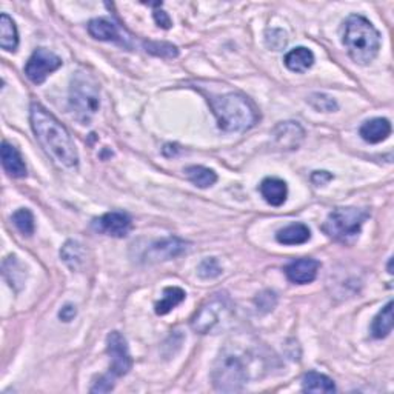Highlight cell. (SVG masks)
Segmentation results:
<instances>
[{
	"label": "cell",
	"instance_id": "cell-15",
	"mask_svg": "<svg viewBox=\"0 0 394 394\" xmlns=\"http://www.w3.org/2000/svg\"><path fill=\"white\" fill-rule=\"evenodd\" d=\"M0 153H2L4 169L8 174L17 179L26 176V165L19 153V150H17L14 145H11L10 142L4 140Z\"/></svg>",
	"mask_w": 394,
	"mask_h": 394
},
{
	"label": "cell",
	"instance_id": "cell-33",
	"mask_svg": "<svg viewBox=\"0 0 394 394\" xmlns=\"http://www.w3.org/2000/svg\"><path fill=\"white\" fill-rule=\"evenodd\" d=\"M331 179H333V174H330L328 171H316L315 174L311 176V181H313V184H316L317 186L328 184V182L331 181Z\"/></svg>",
	"mask_w": 394,
	"mask_h": 394
},
{
	"label": "cell",
	"instance_id": "cell-29",
	"mask_svg": "<svg viewBox=\"0 0 394 394\" xmlns=\"http://www.w3.org/2000/svg\"><path fill=\"white\" fill-rule=\"evenodd\" d=\"M286 34L279 30V28H274V30H268L265 34V43L268 48H271L273 51H281L286 47Z\"/></svg>",
	"mask_w": 394,
	"mask_h": 394
},
{
	"label": "cell",
	"instance_id": "cell-24",
	"mask_svg": "<svg viewBox=\"0 0 394 394\" xmlns=\"http://www.w3.org/2000/svg\"><path fill=\"white\" fill-rule=\"evenodd\" d=\"M185 298L186 294L182 288H179V286H168V288L164 290L162 299L156 303V313L159 316L168 315V313L176 308L179 303H182Z\"/></svg>",
	"mask_w": 394,
	"mask_h": 394
},
{
	"label": "cell",
	"instance_id": "cell-8",
	"mask_svg": "<svg viewBox=\"0 0 394 394\" xmlns=\"http://www.w3.org/2000/svg\"><path fill=\"white\" fill-rule=\"evenodd\" d=\"M106 353L110 354L111 365L108 374H105L106 378H110L113 382L122 378V376L128 374L133 368V359L130 356V350L127 345V340L119 333V331H113L106 337Z\"/></svg>",
	"mask_w": 394,
	"mask_h": 394
},
{
	"label": "cell",
	"instance_id": "cell-9",
	"mask_svg": "<svg viewBox=\"0 0 394 394\" xmlns=\"http://www.w3.org/2000/svg\"><path fill=\"white\" fill-rule=\"evenodd\" d=\"M62 67V59L47 48H38L25 65V74L33 84L40 85L47 77Z\"/></svg>",
	"mask_w": 394,
	"mask_h": 394
},
{
	"label": "cell",
	"instance_id": "cell-28",
	"mask_svg": "<svg viewBox=\"0 0 394 394\" xmlns=\"http://www.w3.org/2000/svg\"><path fill=\"white\" fill-rule=\"evenodd\" d=\"M145 48L148 52H151V55L167 57V59L177 57V55H179V51L174 45L167 43V42H147Z\"/></svg>",
	"mask_w": 394,
	"mask_h": 394
},
{
	"label": "cell",
	"instance_id": "cell-5",
	"mask_svg": "<svg viewBox=\"0 0 394 394\" xmlns=\"http://www.w3.org/2000/svg\"><path fill=\"white\" fill-rule=\"evenodd\" d=\"M101 108V89L96 79L77 71L71 79L69 86V110L73 118L82 125H89Z\"/></svg>",
	"mask_w": 394,
	"mask_h": 394
},
{
	"label": "cell",
	"instance_id": "cell-3",
	"mask_svg": "<svg viewBox=\"0 0 394 394\" xmlns=\"http://www.w3.org/2000/svg\"><path fill=\"white\" fill-rule=\"evenodd\" d=\"M213 114L218 119V127L227 133L247 131L259 122V113L254 103L240 93L210 97Z\"/></svg>",
	"mask_w": 394,
	"mask_h": 394
},
{
	"label": "cell",
	"instance_id": "cell-13",
	"mask_svg": "<svg viewBox=\"0 0 394 394\" xmlns=\"http://www.w3.org/2000/svg\"><path fill=\"white\" fill-rule=\"evenodd\" d=\"M273 136L281 148L296 150L302 143L305 133L298 122H282L274 128Z\"/></svg>",
	"mask_w": 394,
	"mask_h": 394
},
{
	"label": "cell",
	"instance_id": "cell-19",
	"mask_svg": "<svg viewBox=\"0 0 394 394\" xmlns=\"http://www.w3.org/2000/svg\"><path fill=\"white\" fill-rule=\"evenodd\" d=\"M276 239L282 245H302L311 239V231L305 223H291L277 231Z\"/></svg>",
	"mask_w": 394,
	"mask_h": 394
},
{
	"label": "cell",
	"instance_id": "cell-18",
	"mask_svg": "<svg viewBox=\"0 0 394 394\" xmlns=\"http://www.w3.org/2000/svg\"><path fill=\"white\" fill-rule=\"evenodd\" d=\"M283 62L285 67L293 71V73H305L315 65V55L305 47H298L286 52Z\"/></svg>",
	"mask_w": 394,
	"mask_h": 394
},
{
	"label": "cell",
	"instance_id": "cell-23",
	"mask_svg": "<svg viewBox=\"0 0 394 394\" xmlns=\"http://www.w3.org/2000/svg\"><path fill=\"white\" fill-rule=\"evenodd\" d=\"M60 257L69 266V270L77 271L85 262V249L79 242L68 240L60 249Z\"/></svg>",
	"mask_w": 394,
	"mask_h": 394
},
{
	"label": "cell",
	"instance_id": "cell-20",
	"mask_svg": "<svg viewBox=\"0 0 394 394\" xmlns=\"http://www.w3.org/2000/svg\"><path fill=\"white\" fill-rule=\"evenodd\" d=\"M0 47L6 51H16L19 47V33L14 21L8 14L0 16Z\"/></svg>",
	"mask_w": 394,
	"mask_h": 394
},
{
	"label": "cell",
	"instance_id": "cell-21",
	"mask_svg": "<svg viewBox=\"0 0 394 394\" xmlns=\"http://www.w3.org/2000/svg\"><path fill=\"white\" fill-rule=\"evenodd\" d=\"M302 390L305 393H334L336 385L328 376L317 371H310L303 376Z\"/></svg>",
	"mask_w": 394,
	"mask_h": 394
},
{
	"label": "cell",
	"instance_id": "cell-25",
	"mask_svg": "<svg viewBox=\"0 0 394 394\" xmlns=\"http://www.w3.org/2000/svg\"><path fill=\"white\" fill-rule=\"evenodd\" d=\"M185 174L188 181L199 188H210L218 182V174L210 168H205L201 165H191L185 168Z\"/></svg>",
	"mask_w": 394,
	"mask_h": 394
},
{
	"label": "cell",
	"instance_id": "cell-7",
	"mask_svg": "<svg viewBox=\"0 0 394 394\" xmlns=\"http://www.w3.org/2000/svg\"><path fill=\"white\" fill-rule=\"evenodd\" d=\"M230 310V299L225 293H218L203 303L202 308L196 313L191 327L201 334H207L220 324V319Z\"/></svg>",
	"mask_w": 394,
	"mask_h": 394
},
{
	"label": "cell",
	"instance_id": "cell-16",
	"mask_svg": "<svg viewBox=\"0 0 394 394\" xmlns=\"http://www.w3.org/2000/svg\"><path fill=\"white\" fill-rule=\"evenodd\" d=\"M259 190H261L262 197L271 207H281L285 203L286 196H288V186L281 179L276 177L264 179Z\"/></svg>",
	"mask_w": 394,
	"mask_h": 394
},
{
	"label": "cell",
	"instance_id": "cell-30",
	"mask_svg": "<svg viewBox=\"0 0 394 394\" xmlns=\"http://www.w3.org/2000/svg\"><path fill=\"white\" fill-rule=\"evenodd\" d=\"M222 274V268L216 257H208L199 265V276L202 279H214Z\"/></svg>",
	"mask_w": 394,
	"mask_h": 394
},
{
	"label": "cell",
	"instance_id": "cell-1",
	"mask_svg": "<svg viewBox=\"0 0 394 394\" xmlns=\"http://www.w3.org/2000/svg\"><path fill=\"white\" fill-rule=\"evenodd\" d=\"M31 127L35 139L56 164L73 168L79 164V154L73 137L55 116L40 103H33L30 110Z\"/></svg>",
	"mask_w": 394,
	"mask_h": 394
},
{
	"label": "cell",
	"instance_id": "cell-34",
	"mask_svg": "<svg viewBox=\"0 0 394 394\" xmlns=\"http://www.w3.org/2000/svg\"><path fill=\"white\" fill-rule=\"evenodd\" d=\"M76 315H77L76 307L69 305V303L59 311V317H60V320H64V322H71L76 317Z\"/></svg>",
	"mask_w": 394,
	"mask_h": 394
},
{
	"label": "cell",
	"instance_id": "cell-17",
	"mask_svg": "<svg viewBox=\"0 0 394 394\" xmlns=\"http://www.w3.org/2000/svg\"><path fill=\"white\" fill-rule=\"evenodd\" d=\"M359 134L365 142L379 143L385 139H388V136L391 134V123L388 119H382V118L366 120L365 123H362Z\"/></svg>",
	"mask_w": 394,
	"mask_h": 394
},
{
	"label": "cell",
	"instance_id": "cell-10",
	"mask_svg": "<svg viewBox=\"0 0 394 394\" xmlns=\"http://www.w3.org/2000/svg\"><path fill=\"white\" fill-rule=\"evenodd\" d=\"M93 227L96 231L103 232V235L113 237H127L133 228V222L127 213L111 211L96 219L93 222Z\"/></svg>",
	"mask_w": 394,
	"mask_h": 394
},
{
	"label": "cell",
	"instance_id": "cell-32",
	"mask_svg": "<svg viewBox=\"0 0 394 394\" xmlns=\"http://www.w3.org/2000/svg\"><path fill=\"white\" fill-rule=\"evenodd\" d=\"M153 17H154V21H156V23L160 26V28H164V30H169L171 28V19H169V16L165 13V11H162V10H156L154 13H153Z\"/></svg>",
	"mask_w": 394,
	"mask_h": 394
},
{
	"label": "cell",
	"instance_id": "cell-22",
	"mask_svg": "<svg viewBox=\"0 0 394 394\" xmlns=\"http://www.w3.org/2000/svg\"><path fill=\"white\" fill-rule=\"evenodd\" d=\"M391 331H393V300H390L387 305L378 313V316L373 319L371 334L376 339H383L390 336Z\"/></svg>",
	"mask_w": 394,
	"mask_h": 394
},
{
	"label": "cell",
	"instance_id": "cell-12",
	"mask_svg": "<svg viewBox=\"0 0 394 394\" xmlns=\"http://www.w3.org/2000/svg\"><path fill=\"white\" fill-rule=\"evenodd\" d=\"M320 268V262L316 259L303 257L293 261L285 266V274L288 277V281L298 285L311 283L317 277V271Z\"/></svg>",
	"mask_w": 394,
	"mask_h": 394
},
{
	"label": "cell",
	"instance_id": "cell-6",
	"mask_svg": "<svg viewBox=\"0 0 394 394\" xmlns=\"http://www.w3.org/2000/svg\"><path fill=\"white\" fill-rule=\"evenodd\" d=\"M368 216V211L361 208H336L328 214L327 220L322 225V231L330 239L342 242V244H350L356 237H359L361 230Z\"/></svg>",
	"mask_w": 394,
	"mask_h": 394
},
{
	"label": "cell",
	"instance_id": "cell-14",
	"mask_svg": "<svg viewBox=\"0 0 394 394\" xmlns=\"http://www.w3.org/2000/svg\"><path fill=\"white\" fill-rule=\"evenodd\" d=\"M88 33L97 40L127 45V42H125L122 38L119 26L108 19H93L88 23Z\"/></svg>",
	"mask_w": 394,
	"mask_h": 394
},
{
	"label": "cell",
	"instance_id": "cell-11",
	"mask_svg": "<svg viewBox=\"0 0 394 394\" xmlns=\"http://www.w3.org/2000/svg\"><path fill=\"white\" fill-rule=\"evenodd\" d=\"M188 249V242L179 237H167L164 240L154 242L147 249L145 259L148 262H164L184 254Z\"/></svg>",
	"mask_w": 394,
	"mask_h": 394
},
{
	"label": "cell",
	"instance_id": "cell-31",
	"mask_svg": "<svg viewBox=\"0 0 394 394\" xmlns=\"http://www.w3.org/2000/svg\"><path fill=\"white\" fill-rule=\"evenodd\" d=\"M256 305L262 313L273 311L276 308V305H277V296H276V293L266 290V291H262L261 294H257Z\"/></svg>",
	"mask_w": 394,
	"mask_h": 394
},
{
	"label": "cell",
	"instance_id": "cell-26",
	"mask_svg": "<svg viewBox=\"0 0 394 394\" xmlns=\"http://www.w3.org/2000/svg\"><path fill=\"white\" fill-rule=\"evenodd\" d=\"M13 223L14 227L19 230L23 236H33L34 235V216L28 208H21L13 214Z\"/></svg>",
	"mask_w": 394,
	"mask_h": 394
},
{
	"label": "cell",
	"instance_id": "cell-27",
	"mask_svg": "<svg viewBox=\"0 0 394 394\" xmlns=\"http://www.w3.org/2000/svg\"><path fill=\"white\" fill-rule=\"evenodd\" d=\"M308 103L315 108L316 111L322 113H333L337 110V103L333 97H330L327 94L316 93L308 98Z\"/></svg>",
	"mask_w": 394,
	"mask_h": 394
},
{
	"label": "cell",
	"instance_id": "cell-4",
	"mask_svg": "<svg viewBox=\"0 0 394 394\" xmlns=\"http://www.w3.org/2000/svg\"><path fill=\"white\" fill-rule=\"evenodd\" d=\"M344 43L356 64L368 65L379 52L381 34L368 19L353 14L344 23Z\"/></svg>",
	"mask_w": 394,
	"mask_h": 394
},
{
	"label": "cell",
	"instance_id": "cell-2",
	"mask_svg": "<svg viewBox=\"0 0 394 394\" xmlns=\"http://www.w3.org/2000/svg\"><path fill=\"white\" fill-rule=\"evenodd\" d=\"M252 351L240 345H227L220 351L213 368V383L223 393H236L244 388L249 378Z\"/></svg>",
	"mask_w": 394,
	"mask_h": 394
}]
</instances>
